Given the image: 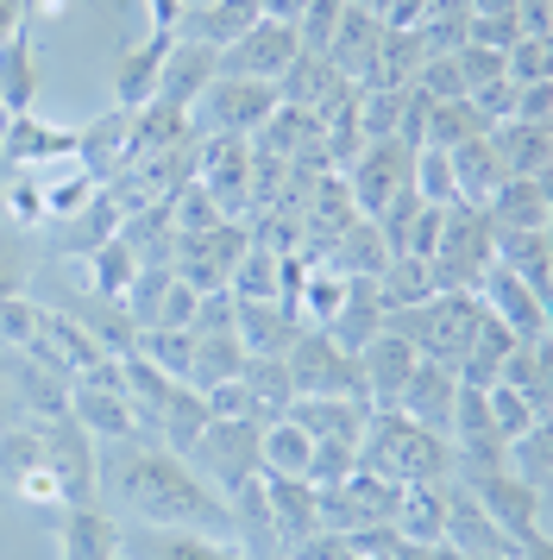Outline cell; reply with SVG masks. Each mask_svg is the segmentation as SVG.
Wrapping results in <instances>:
<instances>
[{"label": "cell", "instance_id": "47", "mask_svg": "<svg viewBox=\"0 0 553 560\" xmlns=\"http://www.w3.org/2000/svg\"><path fill=\"white\" fill-rule=\"evenodd\" d=\"M484 404H491V422H497L503 441H516V434H528L534 422H541V416H534V409L509 390V384H484Z\"/></svg>", "mask_w": 553, "mask_h": 560}, {"label": "cell", "instance_id": "37", "mask_svg": "<svg viewBox=\"0 0 553 560\" xmlns=\"http://www.w3.org/2000/svg\"><path fill=\"white\" fill-rule=\"evenodd\" d=\"M214 422V409H208V397H201L196 384H176L170 404H164V416H157V441L170 447V454H189L201 441V429Z\"/></svg>", "mask_w": 553, "mask_h": 560}, {"label": "cell", "instance_id": "43", "mask_svg": "<svg viewBox=\"0 0 553 560\" xmlns=\"http://www.w3.org/2000/svg\"><path fill=\"white\" fill-rule=\"evenodd\" d=\"M89 290L95 296H114V303H126V290H132V278H139V258H132V246H126L120 233L107 240V246H95L89 253Z\"/></svg>", "mask_w": 553, "mask_h": 560}, {"label": "cell", "instance_id": "44", "mask_svg": "<svg viewBox=\"0 0 553 560\" xmlns=\"http://www.w3.org/2000/svg\"><path fill=\"white\" fill-rule=\"evenodd\" d=\"M308 454H315V434H302L290 416H276L271 429H264V472L302 479V472H308Z\"/></svg>", "mask_w": 553, "mask_h": 560}, {"label": "cell", "instance_id": "40", "mask_svg": "<svg viewBox=\"0 0 553 560\" xmlns=\"http://www.w3.org/2000/svg\"><path fill=\"white\" fill-rule=\"evenodd\" d=\"M377 303L384 308H415V303H427L434 296V271H427V258H409V253H397L384 271H377Z\"/></svg>", "mask_w": 553, "mask_h": 560}, {"label": "cell", "instance_id": "11", "mask_svg": "<svg viewBox=\"0 0 553 560\" xmlns=\"http://www.w3.org/2000/svg\"><path fill=\"white\" fill-rule=\"evenodd\" d=\"M459 485L484 504V516H491L509 541H522L528 529H541V504H548V491L528 485L522 472H509V459H503V466H484V472H466Z\"/></svg>", "mask_w": 553, "mask_h": 560}, {"label": "cell", "instance_id": "41", "mask_svg": "<svg viewBox=\"0 0 553 560\" xmlns=\"http://www.w3.org/2000/svg\"><path fill=\"white\" fill-rule=\"evenodd\" d=\"M32 102H38V57L25 38H13V45H0V107L13 120V114H32Z\"/></svg>", "mask_w": 553, "mask_h": 560}, {"label": "cell", "instance_id": "52", "mask_svg": "<svg viewBox=\"0 0 553 560\" xmlns=\"http://www.w3.org/2000/svg\"><path fill=\"white\" fill-rule=\"evenodd\" d=\"M25 271H32V253H25V240H0V296H20Z\"/></svg>", "mask_w": 553, "mask_h": 560}, {"label": "cell", "instance_id": "45", "mask_svg": "<svg viewBox=\"0 0 553 560\" xmlns=\"http://www.w3.org/2000/svg\"><path fill=\"white\" fill-rule=\"evenodd\" d=\"M38 466H45V434H38V422H13V429L0 434V485L32 479Z\"/></svg>", "mask_w": 553, "mask_h": 560}, {"label": "cell", "instance_id": "26", "mask_svg": "<svg viewBox=\"0 0 553 560\" xmlns=\"http://www.w3.org/2000/svg\"><path fill=\"white\" fill-rule=\"evenodd\" d=\"M377 45H384V20L346 7L340 26H333V38H327V63H333L346 82H365V70L377 63Z\"/></svg>", "mask_w": 553, "mask_h": 560}, {"label": "cell", "instance_id": "2", "mask_svg": "<svg viewBox=\"0 0 553 560\" xmlns=\"http://www.w3.org/2000/svg\"><path fill=\"white\" fill-rule=\"evenodd\" d=\"M358 466L377 472V479H397V485H447L459 454H452L447 434L409 422L402 409H372L365 441H358Z\"/></svg>", "mask_w": 553, "mask_h": 560}, {"label": "cell", "instance_id": "10", "mask_svg": "<svg viewBox=\"0 0 553 560\" xmlns=\"http://www.w3.org/2000/svg\"><path fill=\"white\" fill-rule=\"evenodd\" d=\"M196 183L214 196L226 221L251 208V139L246 132H208L196 145Z\"/></svg>", "mask_w": 553, "mask_h": 560}, {"label": "cell", "instance_id": "25", "mask_svg": "<svg viewBox=\"0 0 553 560\" xmlns=\"http://www.w3.org/2000/svg\"><path fill=\"white\" fill-rule=\"evenodd\" d=\"M321 265H327V271H340V278H352V283H377V271L390 265V240H384L377 221L358 214V221H352V228L321 253Z\"/></svg>", "mask_w": 553, "mask_h": 560}, {"label": "cell", "instance_id": "48", "mask_svg": "<svg viewBox=\"0 0 553 560\" xmlns=\"http://www.w3.org/2000/svg\"><path fill=\"white\" fill-rule=\"evenodd\" d=\"M509 472H522L528 485H541V491H548V422H534L528 434L509 441Z\"/></svg>", "mask_w": 553, "mask_h": 560}, {"label": "cell", "instance_id": "1", "mask_svg": "<svg viewBox=\"0 0 553 560\" xmlns=\"http://www.w3.org/2000/svg\"><path fill=\"white\" fill-rule=\"evenodd\" d=\"M114 498L126 516H139L145 529H196V535H233V504L196 466L170 447H139L120 441L114 459Z\"/></svg>", "mask_w": 553, "mask_h": 560}, {"label": "cell", "instance_id": "13", "mask_svg": "<svg viewBox=\"0 0 553 560\" xmlns=\"http://www.w3.org/2000/svg\"><path fill=\"white\" fill-rule=\"evenodd\" d=\"M302 38L296 26H283V20H258L246 38H233L221 51V77H246V82H276L290 63H296Z\"/></svg>", "mask_w": 553, "mask_h": 560}, {"label": "cell", "instance_id": "36", "mask_svg": "<svg viewBox=\"0 0 553 560\" xmlns=\"http://www.w3.org/2000/svg\"><path fill=\"white\" fill-rule=\"evenodd\" d=\"M246 372V340L226 334H196V353H189V384L196 390H214V384H233Z\"/></svg>", "mask_w": 553, "mask_h": 560}, {"label": "cell", "instance_id": "23", "mask_svg": "<svg viewBox=\"0 0 553 560\" xmlns=\"http://www.w3.org/2000/svg\"><path fill=\"white\" fill-rule=\"evenodd\" d=\"M126 535L114 516H101L95 504H70L57 516V555L63 560H120Z\"/></svg>", "mask_w": 553, "mask_h": 560}, {"label": "cell", "instance_id": "29", "mask_svg": "<svg viewBox=\"0 0 553 560\" xmlns=\"http://www.w3.org/2000/svg\"><path fill=\"white\" fill-rule=\"evenodd\" d=\"M258 20H264V13H258V0H208V7H183V38L226 51V45H233V38H246Z\"/></svg>", "mask_w": 553, "mask_h": 560}, {"label": "cell", "instance_id": "33", "mask_svg": "<svg viewBox=\"0 0 553 560\" xmlns=\"http://www.w3.org/2000/svg\"><path fill=\"white\" fill-rule=\"evenodd\" d=\"M0 158H20V164H38V158H75V132L45 127L38 114H13L0 127Z\"/></svg>", "mask_w": 553, "mask_h": 560}, {"label": "cell", "instance_id": "34", "mask_svg": "<svg viewBox=\"0 0 553 560\" xmlns=\"http://www.w3.org/2000/svg\"><path fill=\"white\" fill-rule=\"evenodd\" d=\"M497 384H509V390H516L541 422H548V340H516V347L503 353Z\"/></svg>", "mask_w": 553, "mask_h": 560}, {"label": "cell", "instance_id": "42", "mask_svg": "<svg viewBox=\"0 0 553 560\" xmlns=\"http://www.w3.org/2000/svg\"><path fill=\"white\" fill-rule=\"evenodd\" d=\"M239 303H276L283 296V258L264 253L258 240H251V253L239 258V271H233V283H226Z\"/></svg>", "mask_w": 553, "mask_h": 560}, {"label": "cell", "instance_id": "27", "mask_svg": "<svg viewBox=\"0 0 553 560\" xmlns=\"http://www.w3.org/2000/svg\"><path fill=\"white\" fill-rule=\"evenodd\" d=\"M176 38H183V32H151L145 45H132V51L120 57V70H114V102L145 107L151 95H157V77H164V57H170Z\"/></svg>", "mask_w": 553, "mask_h": 560}, {"label": "cell", "instance_id": "39", "mask_svg": "<svg viewBox=\"0 0 553 560\" xmlns=\"http://www.w3.org/2000/svg\"><path fill=\"white\" fill-rule=\"evenodd\" d=\"M397 535L409 541H440V523H447V485H402V504H397Z\"/></svg>", "mask_w": 553, "mask_h": 560}, {"label": "cell", "instance_id": "6", "mask_svg": "<svg viewBox=\"0 0 553 560\" xmlns=\"http://www.w3.org/2000/svg\"><path fill=\"white\" fill-rule=\"evenodd\" d=\"M283 365H290L296 397H365L358 390V359L327 328H296V340L283 347Z\"/></svg>", "mask_w": 553, "mask_h": 560}, {"label": "cell", "instance_id": "53", "mask_svg": "<svg viewBox=\"0 0 553 560\" xmlns=\"http://www.w3.org/2000/svg\"><path fill=\"white\" fill-rule=\"evenodd\" d=\"M7 214L25 221V228L45 221V183H13V189H7Z\"/></svg>", "mask_w": 553, "mask_h": 560}, {"label": "cell", "instance_id": "28", "mask_svg": "<svg viewBox=\"0 0 553 560\" xmlns=\"http://www.w3.org/2000/svg\"><path fill=\"white\" fill-rule=\"evenodd\" d=\"M32 359H45V365H57L63 378H75V372H95L107 353H101L95 340L75 328L63 308H45V328H38V347H32Z\"/></svg>", "mask_w": 553, "mask_h": 560}, {"label": "cell", "instance_id": "31", "mask_svg": "<svg viewBox=\"0 0 553 560\" xmlns=\"http://www.w3.org/2000/svg\"><path fill=\"white\" fill-rule=\"evenodd\" d=\"M484 139L497 152L503 177H548V145H553L548 127H534V120H497Z\"/></svg>", "mask_w": 553, "mask_h": 560}, {"label": "cell", "instance_id": "56", "mask_svg": "<svg viewBox=\"0 0 553 560\" xmlns=\"http://www.w3.org/2000/svg\"><path fill=\"white\" fill-rule=\"evenodd\" d=\"M25 26V0H0V45H13Z\"/></svg>", "mask_w": 553, "mask_h": 560}, {"label": "cell", "instance_id": "14", "mask_svg": "<svg viewBox=\"0 0 553 560\" xmlns=\"http://www.w3.org/2000/svg\"><path fill=\"white\" fill-rule=\"evenodd\" d=\"M352 359H358V390H365V404H372V409H390V404H397L402 384H409V372L422 365V353H415L402 334H390V328H377Z\"/></svg>", "mask_w": 553, "mask_h": 560}, {"label": "cell", "instance_id": "16", "mask_svg": "<svg viewBox=\"0 0 553 560\" xmlns=\"http://www.w3.org/2000/svg\"><path fill=\"white\" fill-rule=\"evenodd\" d=\"M352 89H358V82H346L333 63H327V57L296 51V63L276 77V102H283V107H302V114H315V120H321V114H333V107L346 102Z\"/></svg>", "mask_w": 553, "mask_h": 560}, {"label": "cell", "instance_id": "49", "mask_svg": "<svg viewBox=\"0 0 553 560\" xmlns=\"http://www.w3.org/2000/svg\"><path fill=\"white\" fill-rule=\"evenodd\" d=\"M340 13H346V0H308V7H302V20H296L302 51L327 57V38H333V26H340Z\"/></svg>", "mask_w": 553, "mask_h": 560}, {"label": "cell", "instance_id": "18", "mask_svg": "<svg viewBox=\"0 0 553 560\" xmlns=\"http://www.w3.org/2000/svg\"><path fill=\"white\" fill-rule=\"evenodd\" d=\"M63 315H70L75 328L95 340L107 359H126V353H139V322H132V308L114 303V296H95V290H82V296H70L63 303Z\"/></svg>", "mask_w": 553, "mask_h": 560}, {"label": "cell", "instance_id": "7", "mask_svg": "<svg viewBox=\"0 0 553 560\" xmlns=\"http://www.w3.org/2000/svg\"><path fill=\"white\" fill-rule=\"evenodd\" d=\"M340 177H346V189H352V208H358L365 221H377V214L415 183V145H402V139H372Z\"/></svg>", "mask_w": 553, "mask_h": 560}, {"label": "cell", "instance_id": "59", "mask_svg": "<svg viewBox=\"0 0 553 560\" xmlns=\"http://www.w3.org/2000/svg\"><path fill=\"white\" fill-rule=\"evenodd\" d=\"M466 560H509V555H466Z\"/></svg>", "mask_w": 553, "mask_h": 560}, {"label": "cell", "instance_id": "24", "mask_svg": "<svg viewBox=\"0 0 553 560\" xmlns=\"http://www.w3.org/2000/svg\"><path fill=\"white\" fill-rule=\"evenodd\" d=\"M484 214L497 233H548V177H503Z\"/></svg>", "mask_w": 553, "mask_h": 560}, {"label": "cell", "instance_id": "8", "mask_svg": "<svg viewBox=\"0 0 553 560\" xmlns=\"http://www.w3.org/2000/svg\"><path fill=\"white\" fill-rule=\"evenodd\" d=\"M70 416L89 434H107V441H145L139 434V416L120 390V359H101L95 372H75L70 378Z\"/></svg>", "mask_w": 553, "mask_h": 560}, {"label": "cell", "instance_id": "46", "mask_svg": "<svg viewBox=\"0 0 553 560\" xmlns=\"http://www.w3.org/2000/svg\"><path fill=\"white\" fill-rule=\"evenodd\" d=\"M38 328H45V308L38 303H25V296H0V347L32 353V347H38Z\"/></svg>", "mask_w": 553, "mask_h": 560}, {"label": "cell", "instance_id": "35", "mask_svg": "<svg viewBox=\"0 0 553 560\" xmlns=\"http://www.w3.org/2000/svg\"><path fill=\"white\" fill-rule=\"evenodd\" d=\"M233 334L246 340V353H283L296 340V322L283 303H239L233 296Z\"/></svg>", "mask_w": 553, "mask_h": 560}, {"label": "cell", "instance_id": "57", "mask_svg": "<svg viewBox=\"0 0 553 560\" xmlns=\"http://www.w3.org/2000/svg\"><path fill=\"white\" fill-rule=\"evenodd\" d=\"M302 7H308V0H258V13H264V20H283V26H296Z\"/></svg>", "mask_w": 553, "mask_h": 560}, {"label": "cell", "instance_id": "20", "mask_svg": "<svg viewBox=\"0 0 553 560\" xmlns=\"http://www.w3.org/2000/svg\"><path fill=\"white\" fill-rule=\"evenodd\" d=\"M214 77H221V51H214V45H196V38H176L170 57H164V77H157V95H151V102H170V107L189 114Z\"/></svg>", "mask_w": 553, "mask_h": 560}, {"label": "cell", "instance_id": "4", "mask_svg": "<svg viewBox=\"0 0 553 560\" xmlns=\"http://www.w3.org/2000/svg\"><path fill=\"white\" fill-rule=\"evenodd\" d=\"M183 459H189L208 485H221V498H233V491H246V485L264 472V429L246 422V416H214Z\"/></svg>", "mask_w": 553, "mask_h": 560}, {"label": "cell", "instance_id": "15", "mask_svg": "<svg viewBox=\"0 0 553 560\" xmlns=\"http://www.w3.org/2000/svg\"><path fill=\"white\" fill-rule=\"evenodd\" d=\"M478 303L491 308L516 340H548V303H541V296L509 271V265H491V271L478 278Z\"/></svg>", "mask_w": 553, "mask_h": 560}, {"label": "cell", "instance_id": "51", "mask_svg": "<svg viewBox=\"0 0 553 560\" xmlns=\"http://www.w3.org/2000/svg\"><path fill=\"white\" fill-rule=\"evenodd\" d=\"M196 303L201 296L170 271V290H164V308H157V328H189V322H196Z\"/></svg>", "mask_w": 553, "mask_h": 560}, {"label": "cell", "instance_id": "50", "mask_svg": "<svg viewBox=\"0 0 553 560\" xmlns=\"http://www.w3.org/2000/svg\"><path fill=\"white\" fill-rule=\"evenodd\" d=\"M352 466H358V447H346V441H315V454H308V472H302V479L321 491V485H340Z\"/></svg>", "mask_w": 553, "mask_h": 560}, {"label": "cell", "instance_id": "12", "mask_svg": "<svg viewBox=\"0 0 553 560\" xmlns=\"http://www.w3.org/2000/svg\"><path fill=\"white\" fill-rule=\"evenodd\" d=\"M208 120V132H258L276 114V82H246V77H214L189 107V120Z\"/></svg>", "mask_w": 553, "mask_h": 560}, {"label": "cell", "instance_id": "17", "mask_svg": "<svg viewBox=\"0 0 553 560\" xmlns=\"http://www.w3.org/2000/svg\"><path fill=\"white\" fill-rule=\"evenodd\" d=\"M264 510H271V535H276L283 555L321 529V498H315V485L290 479V472H264Z\"/></svg>", "mask_w": 553, "mask_h": 560}, {"label": "cell", "instance_id": "32", "mask_svg": "<svg viewBox=\"0 0 553 560\" xmlns=\"http://www.w3.org/2000/svg\"><path fill=\"white\" fill-rule=\"evenodd\" d=\"M132 548H139V560H246L239 541H214L196 529H139Z\"/></svg>", "mask_w": 553, "mask_h": 560}, {"label": "cell", "instance_id": "38", "mask_svg": "<svg viewBox=\"0 0 553 560\" xmlns=\"http://www.w3.org/2000/svg\"><path fill=\"white\" fill-rule=\"evenodd\" d=\"M484 127V114L472 107V95H452V102H427V120H422V145H434V152H452V145H466V139H478Z\"/></svg>", "mask_w": 553, "mask_h": 560}, {"label": "cell", "instance_id": "3", "mask_svg": "<svg viewBox=\"0 0 553 560\" xmlns=\"http://www.w3.org/2000/svg\"><path fill=\"white\" fill-rule=\"evenodd\" d=\"M497 265V228L491 214L472 202H452L440 208V233H434V290H478V278Z\"/></svg>", "mask_w": 553, "mask_h": 560}, {"label": "cell", "instance_id": "54", "mask_svg": "<svg viewBox=\"0 0 553 560\" xmlns=\"http://www.w3.org/2000/svg\"><path fill=\"white\" fill-rule=\"evenodd\" d=\"M13 422H25L20 397H13V378H7V365H0V434L13 429Z\"/></svg>", "mask_w": 553, "mask_h": 560}, {"label": "cell", "instance_id": "19", "mask_svg": "<svg viewBox=\"0 0 553 560\" xmlns=\"http://www.w3.org/2000/svg\"><path fill=\"white\" fill-rule=\"evenodd\" d=\"M452 397H459V378H452L447 365L422 359V365L409 372V384H402V397L390 409H402L409 422H422V429H434V434H447V441H452Z\"/></svg>", "mask_w": 553, "mask_h": 560}, {"label": "cell", "instance_id": "55", "mask_svg": "<svg viewBox=\"0 0 553 560\" xmlns=\"http://www.w3.org/2000/svg\"><path fill=\"white\" fill-rule=\"evenodd\" d=\"M151 32H183V0H151Z\"/></svg>", "mask_w": 553, "mask_h": 560}, {"label": "cell", "instance_id": "22", "mask_svg": "<svg viewBox=\"0 0 553 560\" xmlns=\"http://www.w3.org/2000/svg\"><path fill=\"white\" fill-rule=\"evenodd\" d=\"M283 416L302 434H315V441H346V447H358L365 441V422H372V404L365 397H296Z\"/></svg>", "mask_w": 553, "mask_h": 560}, {"label": "cell", "instance_id": "21", "mask_svg": "<svg viewBox=\"0 0 553 560\" xmlns=\"http://www.w3.org/2000/svg\"><path fill=\"white\" fill-rule=\"evenodd\" d=\"M440 541H452L459 555H516V541L484 516V504H478L459 479H447V523H440Z\"/></svg>", "mask_w": 553, "mask_h": 560}, {"label": "cell", "instance_id": "30", "mask_svg": "<svg viewBox=\"0 0 553 560\" xmlns=\"http://www.w3.org/2000/svg\"><path fill=\"white\" fill-rule=\"evenodd\" d=\"M239 384H246V397H251V422H258V429H271L276 416L296 404V384H290V365H283V353H246V372H239Z\"/></svg>", "mask_w": 553, "mask_h": 560}, {"label": "cell", "instance_id": "5", "mask_svg": "<svg viewBox=\"0 0 553 560\" xmlns=\"http://www.w3.org/2000/svg\"><path fill=\"white\" fill-rule=\"evenodd\" d=\"M251 253V228H239V221H221V228L208 233H176L170 246V271L196 296H214V290H226L233 283V271H239V258Z\"/></svg>", "mask_w": 553, "mask_h": 560}, {"label": "cell", "instance_id": "60", "mask_svg": "<svg viewBox=\"0 0 553 560\" xmlns=\"http://www.w3.org/2000/svg\"><path fill=\"white\" fill-rule=\"evenodd\" d=\"M246 560H251V555H246ZM258 560H290V555H258Z\"/></svg>", "mask_w": 553, "mask_h": 560}, {"label": "cell", "instance_id": "58", "mask_svg": "<svg viewBox=\"0 0 553 560\" xmlns=\"http://www.w3.org/2000/svg\"><path fill=\"white\" fill-rule=\"evenodd\" d=\"M427 560H466V555H459L452 541H434V548H427Z\"/></svg>", "mask_w": 553, "mask_h": 560}, {"label": "cell", "instance_id": "9", "mask_svg": "<svg viewBox=\"0 0 553 560\" xmlns=\"http://www.w3.org/2000/svg\"><path fill=\"white\" fill-rule=\"evenodd\" d=\"M38 434H45V466L57 472V485H63V510L70 504H95V491H101L95 434L82 429L70 409H63V416H45Z\"/></svg>", "mask_w": 553, "mask_h": 560}]
</instances>
